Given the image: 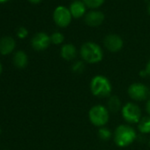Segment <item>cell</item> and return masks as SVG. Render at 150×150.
<instances>
[{
  "label": "cell",
  "mask_w": 150,
  "mask_h": 150,
  "mask_svg": "<svg viewBox=\"0 0 150 150\" xmlns=\"http://www.w3.org/2000/svg\"><path fill=\"white\" fill-rule=\"evenodd\" d=\"M146 113L148 114V116H150V98L146 101Z\"/></svg>",
  "instance_id": "cell-23"
},
{
  "label": "cell",
  "mask_w": 150,
  "mask_h": 150,
  "mask_svg": "<svg viewBox=\"0 0 150 150\" xmlns=\"http://www.w3.org/2000/svg\"><path fill=\"white\" fill-rule=\"evenodd\" d=\"M90 91L93 96L98 98H109L112 93V84L104 75H96L89 84Z\"/></svg>",
  "instance_id": "cell-3"
},
{
  "label": "cell",
  "mask_w": 150,
  "mask_h": 150,
  "mask_svg": "<svg viewBox=\"0 0 150 150\" xmlns=\"http://www.w3.org/2000/svg\"><path fill=\"white\" fill-rule=\"evenodd\" d=\"M61 57L66 61H72L77 57L78 50L77 48L71 43H65L62 45L60 50Z\"/></svg>",
  "instance_id": "cell-13"
},
{
  "label": "cell",
  "mask_w": 150,
  "mask_h": 150,
  "mask_svg": "<svg viewBox=\"0 0 150 150\" xmlns=\"http://www.w3.org/2000/svg\"><path fill=\"white\" fill-rule=\"evenodd\" d=\"M80 55L86 64H96L103 60V50L96 42H86L81 47Z\"/></svg>",
  "instance_id": "cell-2"
},
{
  "label": "cell",
  "mask_w": 150,
  "mask_h": 150,
  "mask_svg": "<svg viewBox=\"0 0 150 150\" xmlns=\"http://www.w3.org/2000/svg\"><path fill=\"white\" fill-rule=\"evenodd\" d=\"M13 64L19 69H23L27 67L28 64V54L23 50H17L13 55Z\"/></svg>",
  "instance_id": "cell-14"
},
{
  "label": "cell",
  "mask_w": 150,
  "mask_h": 150,
  "mask_svg": "<svg viewBox=\"0 0 150 150\" xmlns=\"http://www.w3.org/2000/svg\"><path fill=\"white\" fill-rule=\"evenodd\" d=\"M16 47L15 40L11 36H4L0 39V54L3 56L10 55Z\"/></svg>",
  "instance_id": "cell-11"
},
{
  "label": "cell",
  "mask_w": 150,
  "mask_h": 150,
  "mask_svg": "<svg viewBox=\"0 0 150 150\" xmlns=\"http://www.w3.org/2000/svg\"><path fill=\"white\" fill-rule=\"evenodd\" d=\"M50 41H51V43L55 45L62 44L64 41V35L60 32H54L50 35Z\"/></svg>",
  "instance_id": "cell-20"
},
{
  "label": "cell",
  "mask_w": 150,
  "mask_h": 150,
  "mask_svg": "<svg viewBox=\"0 0 150 150\" xmlns=\"http://www.w3.org/2000/svg\"><path fill=\"white\" fill-rule=\"evenodd\" d=\"M72 16L69 8L65 6H57L53 13V21L55 24L59 28H67L71 22Z\"/></svg>",
  "instance_id": "cell-7"
},
{
  "label": "cell",
  "mask_w": 150,
  "mask_h": 150,
  "mask_svg": "<svg viewBox=\"0 0 150 150\" xmlns=\"http://www.w3.org/2000/svg\"><path fill=\"white\" fill-rule=\"evenodd\" d=\"M8 0H0V4H3V3H6V2H7Z\"/></svg>",
  "instance_id": "cell-27"
},
{
  "label": "cell",
  "mask_w": 150,
  "mask_h": 150,
  "mask_svg": "<svg viewBox=\"0 0 150 150\" xmlns=\"http://www.w3.org/2000/svg\"><path fill=\"white\" fill-rule=\"evenodd\" d=\"M127 94L132 100L135 102H142L148 100L150 90L145 84L140 82H134L128 87Z\"/></svg>",
  "instance_id": "cell-6"
},
{
  "label": "cell",
  "mask_w": 150,
  "mask_h": 150,
  "mask_svg": "<svg viewBox=\"0 0 150 150\" xmlns=\"http://www.w3.org/2000/svg\"><path fill=\"white\" fill-rule=\"evenodd\" d=\"M147 12H148V13L150 14V2L148 3V6H147Z\"/></svg>",
  "instance_id": "cell-26"
},
{
  "label": "cell",
  "mask_w": 150,
  "mask_h": 150,
  "mask_svg": "<svg viewBox=\"0 0 150 150\" xmlns=\"http://www.w3.org/2000/svg\"><path fill=\"white\" fill-rule=\"evenodd\" d=\"M2 71H3V65H2V63H1V61H0V75H1Z\"/></svg>",
  "instance_id": "cell-25"
},
{
  "label": "cell",
  "mask_w": 150,
  "mask_h": 150,
  "mask_svg": "<svg viewBox=\"0 0 150 150\" xmlns=\"http://www.w3.org/2000/svg\"><path fill=\"white\" fill-rule=\"evenodd\" d=\"M69 10L71 12V14L72 18L80 19V18L84 17L86 15L87 6L82 2V0H81V1H80V0H75V1L71 3Z\"/></svg>",
  "instance_id": "cell-12"
},
{
  "label": "cell",
  "mask_w": 150,
  "mask_h": 150,
  "mask_svg": "<svg viewBox=\"0 0 150 150\" xmlns=\"http://www.w3.org/2000/svg\"><path fill=\"white\" fill-rule=\"evenodd\" d=\"M28 31L26 28L24 27H21L18 30H17V36L20 39H24L28 36Z\"/></svg>",
  "instance_id": "cell-21"
},
{
  "label": "cell",
  "mask_w": 150,
  "mask_h": 150,
  "mask_svg": "<svg viewBox=\"0 0 150 150\" xmlns=\"http://www.w3.org/2000/svg\"><path fill=\"white\" fill-rule=\"evenodd\" d=\"M137 138L136 130L129 124H122L117 126L113 133L115 144L119 147H126L132 145Z\"/></svg>",
  "instance_id": "cell-1"
},
{
  "label": "cell",
  "mask_w": 150,
  "mask_h": 150,
  "mask_svg": "<svg viewBox=\"0 0 150 150\" xmlns=\"http://www.w3.org/2000/svg\"><path fill=\"white\" fill-rule=\"evenodd\" d=\"M82 2L85 4L87 7L96 10L104 4L105 0H82Z\"/></svg>",
  "instance_id": "cell-19"
},
{
  "label": "cell",
  "mask_w": 150,
  "mask_h": 150,
  "mask_svg": "<svg viewBox=\"0 0 150 150\" xmlns=\"http://www.w3.org/2000/svg\"><path fill=\"white\" fill-rule=\"evenodd\" d=\"M121 115L127 124H138L142 117L141 110L135 103H126L123 105Z\"/></svg>",
  "instance_id": "cell-5"
},
{
  "label": "cell",
  "mask_w": 150,
  "mask_h": 150,
  "mask_svg": "<svg viewBox=\"0 0 150 150\" xmlns=\"http://www.w3.org/2000/svg\"><path fill=\"white\" fill-rule=\"evenodd\" d=\"M1 132H2V130H1V127H0V134H1Z\"/></svg>",
  "instance_id": "cell-28"
},
{
  "label": "cell",
  "mask_w": 150,
  "mask_h": 150,
  "mask_svg": "<svg viewBox=\"0 0 150 150\" xmlns=\"http://www.w3.org/2000/svg\"><path fill=\"white\" fill-rule=\"evenodd\" d=\"M88 119L93 125L98 128L105 126L110 120V111L105 105L96 104L88 111Z\"/></svg>",
  "instance_id": "cell-4"
},
{
  "label": "cell",
  "mask_w": 150,
  "mask_h": 150,
  "mask_svg": "<svg viewBox=\"0 0 150 150\" xmlns=\"http://www.w3.org/2000/svg\"><path fill=\"white\" fill-rule=\"evenodd\" d=\"M50 36L44 32L35 34L31 40V46L36 51H43L50 45Z\"/></svg>",
  "instance_id": "cell-9"
},
{
  "label": "cell",
  "mask_w": 150,
  "mask_h": 150,
  "mask_svg": "<svg viewBox=\"0 0 150 150\" xmlns=\"http://www.w3.org/2000/svg\"><path fill=\"white\" fill-rule=\"evenodd\" d=\"M86 68V63L83 60H78L74 62L71 65V71L72 72L76 74H81L85 71Z\"/></svg>",
  "instance_id": "cell-18"
},
{
  "label": "cell",
  "mask_w": 150,
  "mask_h": 150,
  "mask_svg": "<svg viewBox=\"0 0 150 150\" xmlns=\"http://www.w3.org/2000/svg\"><path fill=\"white\" fill-rule=\"evenodd\" d=\"M97 135H98L99 139L101 140H103V141H108L111 138H113L112 132L108 127H106V126H103V127L98 128Z\"/></svg>",
  "instance_id": "cell-17"
},
{
  "label": "cell",
  "mask_w": 150,
  "mask_h": 150,
  "mask_svg": "<svg viewBox=\"0 0 150 150\" xmlns=\"http://www.w3.org/2000/svg\"><path fill=\"white\" fill-rule=\"evenodd\" d=\"M107 109L111 113H117L122 110V102L117 96H110L107 101Z\"/></svg>",
  "instance_id": "cell-15"
},
{
  "label": "cell",
  "mask_w": 150,
  "mask_h": 150,
  "mask_svg": "<svg viewBox=\"0 0 150 150\" xmlns=\"http://www.w3.org/2000/svg\"><path fill=\"white\" fill-rule=\"evenodd\" d=\"M28 1H29L31 4H35V5H36V4L41 3V2H42V0H28Z\"/></svg>",
  "instance_id": "cell-24"
},
{
  "label": "cell",
  "mask_w": 150,
  "mask_h": 150,
  "mask_svg": "<svg viewBox=\"0 0 150 150\" xmlns=\"http://www.w3.org/2000/svg\"><path fill=\"white\" fill-rule=\"evenodd\" d=\"M104 14L98 10H91L86 13L84 16L85 23L91 28H97L103 24L104 21Z\"/></svg>",
  "instance_id": "cell-10"
},
{
  "label": "cell",
  "mask_w": 150,
  "mask_h": 150,
  "mask_svg": "<svg viewBox=\"0 0 150 150\" xmlns=\"http://www.w3.org/2000/svg\"><path fill=\"white\" fill-rule=\"evenodd\" d=\"M149 146H150V140H149Z\"/></svg>",
  "instance_id": "cell-29"
},
{
  "label": "cell",
  "mask_w": 150,
  "mask_h": 150,
  "mask_svg": "<svg viewBox=\"0 0 150 150\" xmlns=\"http://www.w3.org/2000/svg\"><path fill=\"white\" fill-rule=\"evenodd\" d=\"M144 71H145V72H146V77H147V76H150V59L147 61V63H146V67H145Z\"/></svg>",
  "instance_id": "cell-22"
},
{
  "label": "cell",
  "mask_w": 150,
  "mask_h": 150,
  "mask_svg": "<svg viewBox=\"0 0 150 150\" xmlns=\"http://www.w3.org/2000/svg\"><path fill=\"white\" fill-rule=\"evenodd\" d=\"M138 130L142 134H149L150 133V116L142 117L141 119L139 121Z\"/></svg>",
  "instance_id": "cell-16"
},
{
  "label": "cell",
  "mask_w": 150,
  "mask_h": 150,
  "mask_svg": "<svg viewBox=\"0 0 150 150\" xmlns=\"http://www.w3.org/2000/svg\"><path fill=\"white\" fill-rule=\"evenodd\" d=\"M103 45L107 50L112 53L120 51L124 46V41L121 36L116 34H110L103 39Z\"/></svg>",
  "instance_id": "cell-8"
}]
</instances>
